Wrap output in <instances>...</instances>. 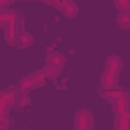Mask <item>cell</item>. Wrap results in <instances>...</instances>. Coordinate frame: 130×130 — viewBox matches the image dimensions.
I'll use <instances>...</instances> for the list:
<instances>
[{
  "label": "cell",
  "mask_w": 130,
  "mask_h": 130,
  "mask_svg": "<svg viewBox=\"0 0 130 130\" xmlns=\"http://www.w3.org/2000/svg\"><path fill=\"white\" fill-rule=\"evenodd\" d=\"M55 8H59L65 16H75L77 14V4L71 2V0H65V2H51Z\"/></svg>",
  "instance_id": "52a82bcc"
},
{
  "label": "cell",
  "mask_w": 130,
  "mask_h": 130,
  "mask_svg": "<svg viewBox=\"0 0 130 130\" xmlns=\"http://www.w3.org/2000/svg\"><path fill=\"white\" fill-rule=\"evenodd\" d=\"M116 130H130V112L116 116Z\"/></svg>",
  "instance_id": "ba28073f"
},
{
  "label": "cell",
  "mask_w": 130,
  "mask_h": 130,
  "mask_svg": "<svg viewBox=\"0 0 130 130\" xmlns=\"http://www.w3.org/2000/svg\"><path fill=\"white\" fill-rule=\"evenodd\" d=\"M102 95L114 106L118 116L130 112V93L126 89H110V91H102Z\"/></svg>",
  "instance_id": "7a4b0ae2"
},
{
  "label": "cell",
  "mask_w": 130,
  "mask_h": 130,
  "mask_svg": "<svg viewBox=\"0 0 130 130\" xmlns=\"http://www.w3.org/2000/svg\"><path fill=\"white\" fill-rule=\"evenodd\" d=\"M30 43H32V35H30V32H24V30H22V32L18 35V39H16V45H18V47H28Z\"/></svg>",
  "instance_id": "9c48e42d"
},
{
  "label": "cell",
  "mask_w": 130,
  "mask_h": 130,
  "mask_svg": "<svg viewBox=\"0 0 130 130\" xmlns=\"http://www.w3.org/2000/svg\"><path fill=\"white\" fill-rule=\"evenodd\" d=\"M63 65H65V57H63L61 53H49V55H47V65H45V69H43L45 77H47V79H55V77L59 75V71L63 69Z\"/></svg>",
  "instance_id": "3957f363"
},
{
  "label": "cell",
  "mask_w": 130,
  "mask_h": 130,
  "mask_svg": "<svg viewBox=\"0 0 130 130\" xmlns=\"http://www.w3.org/2000/svg\"><path fill=\"white\" fill-rule=\"evenodd\" d=\"M20 32H22V30H20V16L14 18V20H10V22L4 26V37H6V41H8L10 45H16V39H18Z\"/></svg>",
  "instance_id": "5b68a950"
},
{
  "label": "cell",
  "mask_w": 130,
  "mask_h": 130,
  "mask_svg": "<svg viewBox=\"0 0 130 130\" xmlns=\"http://www.w3.org/2000/svg\"><path fill=\"white\" fill-rule=\"evenodd\" d=\"M73 124H75V130H91L93 118H91V114H89L87 110H81V112H77V114H75Z\"/></svg>",
  "instance_id": "8992f818"
},
{
  "label": "cell",
  "mask_w": 130,
  "mask_h": 130,
  "mask_svg": "<svg viewBox=\"0 0 130 130\" xmlns=\"http://www.w3.org/2000/svg\"><path fill=\"white\" fill-rule=\"evenodd\" d=\"M122 71V61L118 55H110L108 61H106V69L102 73V89L104 91H110V89H116V81H118V75Z\"/></svg>",
  "instance_id": "6da1fadb"
},
{
  "label": "cell",
  "mask_w": 130,
  "mask_h": 130,
  "mask_svg": "<svg viewBox=\"0 0 130 130\" xmlns=\"http://www.w3.org/2000/svg\"><path fill=\"white\" fill-rule=\"evenodd\" d=\"M45 81H47L45 73H43V71H35V73H30V75H26V77H22V79H20V83H18V89H22V91H28V89L41 87Z\"/></svg>",
  "instance_id": "277c9868"
},
{
  "label": "cell",
  "mask_w": 130,
  "mask_h": 130,
  "mask_svg": "<svg viewBox=\"0 0 130 130\" xmlns=\"http://www.w3.org/2000/svg\"><path fill=\"white\" fill-rule=\"evenodd\" d=\"M114 6H116L120 12H130V0H116Z\"/></svg>",
  "instance_id": "8fae6325"
},
{
  "label": "cell",
  "mask_w": 130,
  "mask_h": 130,
  "mask_svg": "<svg viewBox=\"0 0 130 130\" xmlns=\"http://www.w3.org/2000/svg\"><path fill=\"white\" fill-rule=\"evenodd\" d=\"M116 20H118V24L122 28H130V12H120Z\"/></svg>",
  "instance_id": "30bf717a"
}]
</instances>
